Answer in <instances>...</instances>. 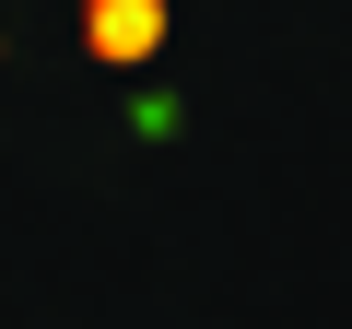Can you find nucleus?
Masks as SVG:
<instances>
[{
    "label": "nucleus",
    "instance_id": "obj_1",
    "mask_svg": "<svg viewBox=\"0 0 352 329\" xmlns=\"http://www.w3.org/2000/svg\"><path fill=\"white\" fill-rule=\"evenodd\" d=\"M82 47H94L106 71H141V59L164 47V0H82Z\"/></svg>",
    "mask_w": 352,
    "mask_h": 329
}]
</instances>
